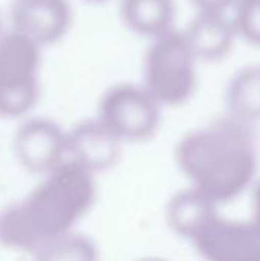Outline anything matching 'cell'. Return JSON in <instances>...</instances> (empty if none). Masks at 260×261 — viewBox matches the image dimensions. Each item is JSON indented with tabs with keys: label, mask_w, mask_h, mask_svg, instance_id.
I'll list each match as a JSON object with an SVG mask.
<instances>
[{
	"label": "cell",
	"mask_w": 260,
	"mask_h": 261,
	"mask_svg": "<svg viewBox=\"0 0 260 261\" xmlns=\"http://www.w3.org/2000/svg\"><path fill=\"white\" fill-rule=\"evenodd\" d=\"M97 199L93 174L64 162L21 200L0 213V245L35 254L46 245L72 234Z\"/></svg>",
	"instance_id": "1"
},
{
	"label": "cell",
	"mask_w": 260,
	"mask_h": 261,
	"mask_svg": "<svg viewBox=\"0 0 260 261\" xmlns=\"http://www.w3.org/2000/svg\"><path fill=\"white\" fill-rule=\"evenodd\" d=\"M175 159L192 188L207 199L228 203L251 187L257 173L254 125L233 116L216 119L185 133Z\"/></svg>",
	"instance_id": "2"
},
{
	"label": "cell",
	"mask_w": 260,
	"mask_h": 261,
	"mask_svg": "<svg viewBox=\"0 0 260 261\" xmlns=\"http://www.w3.org/2000/svg\"><path fill=\"white\" fill-rule=\"evenodd\" d=\"M196 57L182 29H172L153 40L143 58V86L161 107H179L198 87Z\"/></svg>",
	"instance_id": "3"
},
{
	"label": "cell",
	"mask_w": 260,
	"mask_h": 261,
	"mask_svg": "<svg viewBox=\"0 0 260 261\" xmlns=\"http://www.w3.org/2000/svg\"><path fill=\"white\" fill-rule=\"evenodd\" d=\"M161 109L143 84L118 83L101 95L97 119L121 144L143 142L158 132Z\"/></svg>",
	"instance_id": "4"
},
{
	"label": "cell",
	"mask_w": 260,
	"mask_h": 261,
	"mask_svg": "<svg viewBox=\"0 0 260 261\" xmlns=\"http://www.w3.org/2000/svg\"><path fill=\"white\" fill-rule=\"evenodd\" d=\"M205 261H260V231L253 222H234L216 214L192 240Z\"/></svg>",
	"instance_id": "5"
},
{
	"label": "cell",
	"mask_w": 260,
	"mask_h": 261,
	"mask_svg": "<svg viewBox=\"0 0 260 261\" xmlns=\"http://www.w3.org/2000/svg\"><path fill=\"white\" fill-rule=\"evenodd\" d=\"M14 151L23 168L46 176L66 162V132L51 119H29L15 133Z\"/></svg>",
	"instance_id": "6"
},
{
	"label": "cell",
	"mask_w": 260,
	"mask_h": 261,
	"mask_svg": "<svg viewBox=\"0 0 260 261\" xmlns=\"http://www.w3.org/2000/svg\"><path fill=\"white\" fill-rule=\"evenodd\" d=\"M9 18L14 31L48 46L60 41L72 24L67 0H12Z\"/></svg>",
	"instance_id": "7"
},
{
	"label": "cell",
	"mask_w": 260,
	"mask_h": 261,
	"mask_svg": "<svg viewBox=\"0 0 260 261\" xmlns=\"http://www.w3.org/2000/svg\"><path fill=\"white\" fill-rule=\"evenodd\" d=\"M121 142L98 121L89 119L66 132V162L95 174L115 165Z\"/></svg>",
	"instance_id": "8"
},
{
	"label": "cell",
	"mask_w": 260,
	"mask_h": 261,
	"mask_svg": "<svg viewBox=\"0 0 260 261\" xmlns=\"http://www.w3.org/2000/svg\"><path fill=\"white\" fill-rule=\"evenodd\" d=\"M182 31L196 60L211 63L227 58L239 37L227 12H196Z\"/></svg>",
	"instance_id": "9"
},
{
	"label": "cell",
	"mask_w": 260,
	"mask_h": 261,
	"mask_svg": "<svg viewBox=\"0 0 260 261\" xmlns=\"http://www.w3.org/2000/svg\"><path fill=\"white\" fill-rule=\"evenodd\" d=\"M41 46L11 29L0 38V87H34L38 84Z\"/></svg>",
	"instance_id": "10"
},
{
	"label": "cell",
	"mask_w": 260,
	"mask_h": 261,
	"mask_svg": "<svg viewBox=\"0 0 260 261\" xmlns=\"http://www.w3.org/2000/svg\"><path fill=\"white\" fill-rule=\"evenodd\" d=\"M120 12L123 23L133 34L149 40L175 29V0H121Z\"/></svg>",
	"instance_id": "11"
},
{
	"label": "cell",
	"mask_w": 260,
	"mask_h": 261,
	"mask_svg": "<svg viewBox=\"0 0 260 261\" xmlns=\"http://www.w3.org/2000/svg\"><path fill=\"white\" fill-rule=\"evenodd\" d=\"M216 203L190 187L172 197L167 206V222L170 228L192 242L195 236L218 214Z\"/></svg>",
	"instance_id": "12"
},
{
	"label": "cell",
	"mask_w": 260,
	"mask_h": 261,
	"mask_svg": "<svg viewBox=\"0 0 260 261\" xmlns=\"http://www.w3.org/2000/svg\"><path fill=\"white\" fill-rule=\"evenodd\" d=\"M228 115L256 124L260 121V63H251L238 69L225 89Z\"/></svg>",
	"instance_id": "13"
},
{
	"label": "cell",
	"mask_w": 260,
	"mask_h": 261,
	"mask_svg": "<svg viewBox=\"0 0 260 261\" xmlns=\"http://www.w3.org/2000/svg\"><path fill=\"white\" fill-rule=\"evenodd\" d=\"M34 261H98V251L84 236L69 234L34 254Z\"/></svg>",
	"instance_id": "14"
},
{
	"label": "cell",
	"mask_w": 260,
	"mask_h": 261,
	"mask_svg": "<svg viewBox=\"0 0 260 261\" xmlns=\"http://www.w3.org/2000/svg\"><path fill=\"white\" fill-rule=\"evenodd\" d=\"M231 18L241 38L260 46V0H238Z\"/></svg>",
	"instance_id": "15"
},
{
	"label": "cell",
	"mask_w": 260,
	"mask_h": 261,
	"mask_svg": "<svg viewBox=\"0 0 260 261\" xmlns=\"http://www.w3.org/2000/svg\"><path fill=\"white\" fill-rule=\"evenodd\" d=\"M238 0H190L196 12H228Z\"/></svg>",
	"instance_id": "16"
},
{
	"label": "cell",
	"mask_w": 260,
	"mask_h": 261,
	"mask_svg": "<svg viewBox=\"0 0 260 261\" xmlns=\"http://www.w3.org/2000/svg\"><path fill=\"white\" fill-rule=\"evenodd\" d=\"M253 225L260 231V182L253 191Z\"/></svg>",
	"instance_id": "17"
},
{
	"label": "cell",
	"mask_w": 260,
	"mask_h": 261,
	"mask_svg": "<svg viewBox=\"0 0 260 261\" xmlns=\"http://www.w3.org/2000/svg\"><path fill=\"white\" fill-rule=\"evenodd\" d=\"M5 32H6V31L3 29V18H2V12H0V38L3 37Z\"/></svg>",
	"instance_id": "18"
},
{
	"label": "cell",
	"mask_w": 260,
	"mask_h": 261,
	"mask_svg": "<svg viewBox=\"0 0 260 261\" xmlns=\"http://www.w3.org/2000/svg\"><path fill=\"white\" fill-rule=\"evenodd\" d=\"M138 261H166L162 260V258H156V257H147V258H141V260Z\"/></svg>",
	"instance_id": "19"
},
{
	"label": "cell",
	"mask_w": 260,
	"mask_h": 261,
	"mask_svg": "<svg viewBox=\"0 0 260 261\" xmlns=\"http://www.w3.org/2000/svg\"><path fill=\"white\" fill-rule=\"evenodd\" d=\"M86 2H92V3H103V2H107V0H86Z\"/></svg>",
	"instance_id": "20"
}]
</instances>
